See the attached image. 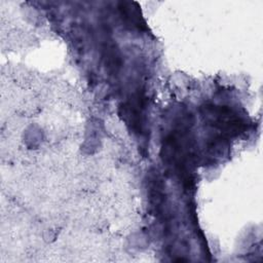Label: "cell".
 Masks as SVG:
<instances>
[{"mask_svg":"<svg viewBox=\"0 0 263 263\" xmlns=\"http://www.w3.org/2000/svg\"><path fill=\"white\" fill-rule=\"evenodd\" d=\"M204 116L215 127L226 133H237L243 125L240 119L225 107L208 106Z\"/></svg>","mask_w":263,"mask_h":263,"instance_id":"obj_1","label":"cell"}]
</instances>
